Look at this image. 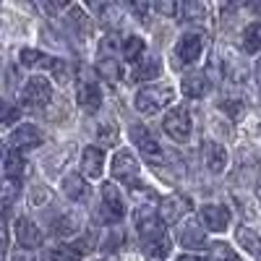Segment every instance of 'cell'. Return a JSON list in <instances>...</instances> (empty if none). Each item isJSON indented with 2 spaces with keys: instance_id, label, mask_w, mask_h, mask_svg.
<instances>
[{
  "instance_id": "30",
  "label": "cell",
  "mask_w": 261,
  "mask_h": 261,
  "mask_svg": "<svg viewBox=\"0 0 261 261\" xmlns=\"http://www.w3.org/2000/svg\"><path fill=\"white\" fill-rule=\"evenodd\" d=\"M217 107H220L222 113H227V118H230V120H238V118L243 115V110H246L243 102H241V99H232V97L220 99V105H217Z\"/></svg>"
},
{
  "instance_id": "44",
  "label": "cell",
  "mask_w": 261,
  "mask_h": 261,
  "mask_svg": "<svg viewBox=\"0 0 261 261\" xmlns=\"http://www.w3.org/2000/svg\"><path fill=\"white\" fill-rule=\"evenodd\" d=\"M16 261H32V258H27V256H18Z\"/></svg>"
},
{
  "instance_id": "6",
  "label": "cell",
  "mask_w": 261,
  "mask_h": 261,
  "mask_svg": "<svg viewBox=\"0 0 261 261\" xmlns=\"http://www.w3.org/2000/svg\"><path fill=\"white\" fill-rule=\"evenodd\" d=\"M130 141L139 146V151H141L149 162H162V146H160V141L146 130V125L130 123Z\"/></svg>"
},
{
  "instance_id": "40",
  "label": "cell",
  "mask_w": 261,
  "mask_h": 261,
  "mask_svg": "<svg viewBox=\"0 0 261 261\" xmlns=\"http://www.w3.org/2000/svg\"><path fill=\"white\" fill-rule=\"evenodd\" d=\"M6 160H8V149L6 144H0V165H6Z\"/></svg>"
},
{
  "instance_id": "12",
  "label": "cell",
  "mask_w": 261,
  "mask_h": 261,
  "mask_svg": "<svg viewBox=\"0 0 261 261\" xmlns=\"http://www.w3.org/2000/svg\"><path fill=\"white\" fill-rule=\"evenodd\" d=\"M141 248H144V258L146 261H165L172 251V241L167 232H160L149 241H141Z\"/></svg>"
},
{
  "instance_id": "20",
  "label": "cell",
  "mask_w": 261,
  "mask_h": 261,
  "mask_svg": "<svg viewBox=\"0 0 261 261\" xmlns=\"http://www.w3.org/2000/svg\"><path fill=\"white\" fill-rule=\"evenodd\" d=\"M65 21H68V29H73L81 39H86L92 34V18L84 13L81 6H71L68 8V16H65Z\"/></svg>"
},
{
  "instance_id": "33",
  "label": "cell",
  "mask_w": 261,
  "mask_h": 261,
  "mask_svg": "<svg viewBox=\"0 0 261 261\" xmlns=\"http://www.w3.org/2000/svg\"><path fill=\"white\" fill-rule=\"evenodd\" d=\"M18 118H21L18 107L11 105V102H6V99H0V123H3V125H13Z\"/></svg>"
},
{
  "instance_id": "46",
  "label": "cell",
  "mask_w": 261,
  "mask_h": 261,
  "mask_svg": "<svg viewBox=\"0 0 261 261\" xmlns=\"http://www.w3.org/2000/svg\"><path fill=\"white\" fill-rule=\"evenodd\" d=\"M232 261H238V258H232Z\"/></svg>"
},
{
  "instance_id": "4",
  "label": "cell",
  "mask_w": 261,
  "mask_h": 261,
  "mask_svg": "<svg viewBox=\"0 0 261 261\" xmlns=\"http://www.w3.org/2000/svg\"><path fill=\"white\" fill-rule=\"evenodd\" d=\"M50 99H53V86L45 76H32L21 89V102L27 107H45Z\"/></svg>"
},
{
  "instance_id": "21",
  "label": "cell",
  "mask_w": 261,
  "mask_h": 261,
  "mask_svg": "<svg viewBox=\"0 0 261 261\" xmlns=\"http://www.w3.org/2000/svg\"><path fill=\"white\" fill-rule=\"evenodd\" d=\"M178 241H180V246L188 248V251H199V248L206 246V235H204V230L196 225V222H188V225L180 230Z\"/></svg>"
},
{
  "instance_id": "39",
  "label": "cell",
  "mask_w": 261,
  "mask_h": 261,
  "mask_svg": "<svg viewBox=\"0 0 261 261\" xmlns=\"http://www.w3.org/2000/svg\"><path fill=\"white\" fill-rule=\"evenodd\" d=\"M47 199H50V191L34 188V193H32V201H34V204H42V201H47Z\"/></svg>"
},
{
  "instance_id": "19",
  "label": "cell",
  "mask_w": 261,
  "mask_h": 261,
  "mask_svg": "<svg viewBox=\"0 0 261 261\" xmlns=\"http://www.w3.org/2000/svg\"><path fill=\"white\" fill-rule=\"evenodd\" d=\"M235 241L246 253H251L256 261H261V235L251 227H238L235 230Z\"/></svg>"
},
{
  "instance_id": "11",
  "label": "cell",
  "mask_w": 261,
  "mask_h": 261,
  "mask_svg": "<svg viewBox=\"0 0 261 261\" xmlns=\"http://www.w3.org/2000/svg\"><path fill=\"white\" fill-rule=\"evenodd\" d=\"M180 89H183V94L188 99H201V97L209 94L212 84H209V79H206L204 71H188L183 76V81H180Z\"/></svg>"
},
{
  "instance_id": "8",
  "label": "cell",
  "mask_w": 261,
  "mask_h": 261,
  "mask_svg": "<svg viewBox=\"0 0 261 261\" xmlns=\"http://www.w3.org/2000/svg\"><path fill=\"white\" fill-rule=\"evenodd\" d=\"M204 53V34L201 32H186L180 39H178V47H175V55L180 63H196Z\"/></svg>"
},
{
  "instance_id": "28",
  "label": "cell",
  "mask_w": 261,
  "mask_h": 261,
  "mask_svg": "<svg viewBox=\"0 0 261 261\" xmlns=\"http://www.w3.org/2000/svg\"><path fill=\"white\" fill-rule=\"evenodd\" d=\"M118 139H120V134H118V125H115L113 120H110V123H102V125L97 128V141H99V144H105V146H115Z\"/></svg>"
},
{
  "instance_id": "3",
  "label": "cell",
  "mask_w": 261,
  "mask_h": 261,
  "mask_svg": "<svg viewBox=\"0 0 261 261\" xmlns=\"http://www.w3.org/2000/svg\"><path fill=\"white\" fill-rule=\"evenodd\" d=\"M162 128H165V134L172 141L186 144L191 139V128H193L188 110H186V107H172V110L165 115V120H162Z\"/></svg>"
},
{
  "instance_id": "34",
  "label": "cell",
  "mask_w": 261,
  "mask_h": 261,
  "mask_svg": "<svg viewBox=\"0 0 261 261\" xmlns=\"http://www.w3.org/2000/svg\"><path fill=\"white\" fill-rule=\"evenodd\" d=\"M53 230H55L58 235H73V232L79 230V220H76V217H63V220L55 222Z\"/></svg>"
},
{
  "instance_id": "43",
  "label": "cell",
  "mask_w": 261,
  "mask_h": 261,
  "mask_svg": "<svg viewBox=\"0 0 261 261\" xmlns=\"http://www.w3.org/2000/svg\"><path fill=\"white\" fill-rule=\"evenodd\" d=\"M256 76H258V81H261V58L256 60Z\"/></svg>"
},
{
  "instance_id": "37",
  "label": "cell",
  "mask_w": 261,
  "mask_h": 261,
  "mask_svg": "<svg viewBox=\"0 0 261 261\" xmlns=\"http://www.w3.org/2000/svg\"><path fill=\"white\" fill-rule=\"evenodd\" d=\"M212 258H214V261H232L235 253H230V248H227L225 243H217V246L212 248Z\"/></svg>"
},
{
  "instance_id": "7",
  "label": "cell",
  "mask_w": 261,
  "mask_h": 261,
  "mask_svg": "<svg viewBox=\"0 0 261 261\" xmlns=\"http://www.w3.org/2000/svg\"><path fill=\"white\" fill-rule=\"evenodd\" d=\"M134 222H136V230H139V238L141 241H149L160 232H165V222L160 220V212L151 209V206H139L136 214H134Z\"/></svg>"
},
{
  "instance_id": "17",
  "label": "cell",
  "mask_w": 261,
  "mask_h": 261,
  "mask_svg": "<svg viewBox=\"0 0 261 261\" xmlns=\"http://www.w3.org/2000/svg\"><path fill=\"white\" fill-rule=\"evenodd\" d=\"M81 170H84V175H89V178H99L102 170H105V151L99 146H86L84 154H81Z\"/></svg>"
},
{
  "instance_id": "45",
  "label": "cell",
  "mask_w": 261,
  "mask_h": 261,
  "mask_svg": "<svg viewBox=\"0 0 261 261\" xmlns=\"http://www.w3.org/2000/svg\"><path fill=\"white\" fill-rule=\"evenodd\" d=\"M258 201H261V188H258Z\"/></svg>"
},
{
  "instance_id": "15",
  "label": "cell",
  "mask_w": 261,
  "mask_h": 261,
  "mask_svg": "<svg viewBox=\"0 0 261 261\" xmlns=\"http://www.w3.org/2000/svg\"><path fill=\"white\" fill-rule=\"evenodd\" d=\"M162 73V63L157 55H144L136 65L134 71H130V79L134 81H151V79H160Z\"/></svg>"
},
{
  "instance_id": "23",
  "label": "cell",
  "mask_w": 261,
  "mask_h": 261,
  "mask_svg": "<svg viewBox=\"0 0 261 261\" xmlns=\"http://www.w3.org/2000/svg\"><path fill=\"white\" fill-rule=\"evenodd\" d=\"M243 50L248 55H256L261 50V21H253L243 29Z\"/></svg>"
},
{
  "instance_id": "36",
  "label": "cell",
  "mask_w": 261,
  "mask_h": 261,
  "mask_svg": "<svg viewBox=\"0 0 261 261\" xmlns=\"http://www.w3.org/2000/svg\"><path fill=\"white\" fill-rule=\"evenodd\" d=\"M151 8H154L157 13H162V16H170V18L180 13V8H178V3H175V0H157V3L151 6Z\"/></svg>"
},
{
  "instance_id": "16",
  "label": "cell",
  "mask_w": 261,
  "mask_h": 261,
  "mask_svg": "<svg viewBox=\"0 0 261 261\" xmlns=\"http://www.w3.org/2000/svg\"><path fill=\"white\" fill-rule=\"evenodd\" d=\"M102 206L110 212L118 222L125 217V201H123L118 186H113V183H105V186H102Z\"/></svg>"
},
{
  "instance_id": "5",
  "label": "cell",
  "mask_w": 261,
  "mask_h": 261,
  "mask_svg": "<svg viewBox=\"0 0 261 261\" xmlns=\"http://www.w3.org/2000/svg\"><path fill=\"white\" fill-rule=\"evenodd\" d=\"M160 220L162 222H167V225H175V222H180L183 217L191 212V199L188 196H183V193H170V196H165V199L160 201Z\"/></svg>"
},
{
  "instance_id": "18",
  "label": "cell",
  "mask_w": 261,
  "mask_h": 261,
  "mask_svg": "<svg viewBox=\"0 0 261 261\" xmlns=\"http://www.w3.org/2000/svg\"><path fill=\"white\" fill-rule=\"evenodd\" d=\"M79 105H81L84 113L94 115L99 110V105H102V89H99V84H92V81L81 84V89H79Z\"/></svg>"
},
{
  "instance_id": "25",
  "label": "cell",
  "mask_w": 261,
  "mask_h": 261,
  "mask_svg": "<svg viewBox=\"0 0 261 261\" xmlns=\"http://www.w3.org/2000/svg\"><path fill=\"white\" fill-rule=\"evenodd\" d=\"M144 50H146V42H144L141 37H125V42H123V55H125L128 63L136 65V63L144 58Z\"/></svg>"
},
{
  "instance_id": "27",
  "label": "cell",
  "mask_w": 261,
  "mask_h": 261,
  "mask_svg": "<svg viewBox=\"0 0 261 261\" xmlns=\"http://www.w3.org/2000/svg\"><path fill=\"white\" fill-rule=\"evenodd\" d=\"M21 193L18 178H3L0 180V204H13Z\"/></svg>"
},
{
  "instance_id": "32",
  "label": "cell",
  "mask_w": 261,
  "mask_h": 261,
  "mask_svg": "<svg viewBox=\"0 0 261 261\" xmlns=\"http://www.w3.org/2000/svg\"><path fill=\"white\" fill-rule=\"evenodd\" d=\"M50 261H81V251L73 246H58L50 251Z\"/></svg>"
},
{
  "instance_id": "22",
  "label": "cell",
  "mask_w": 261,
  "mask_h": 261,
  "mask_svg": "<svg viewBox=\"0 0 261 261\" xmlns=\"http://www.w3.org/2000/svg\"><path fill=\"white\" fill-rule=\"evenodd\" d=\"M63 193L73 201H86L89 199V186H86L84 175H65L63 178Z\"/></svg>"
},
{
  "instance_id": "35",
  "label": "cell",
  "mask_w": 261,
  "mask_h": 261,
  "mask_svg": "<svg viewBox=\"0 0 261 261\" xmlns=\"http://www.w3.org/2000/svg\"><path fill=\"white\" fill-rule=\"evenodd\" d=\"M120 243H123V232L120 230H110V235H107L105 243H102V251L105 253H115L120 248Z\"/></svg>"
},
{
  "instance_id": "38",
  "label": "cell",
  "mask_w": 261,
  "mask_h": 261,
  "mask_svg": "<svg viewBox=\"0 0 261 261\" xmlns=\"http://www.w3.org/2000/svg\"><path fill=\"white\" fill-rule=\"evenodd\" d=\"M6 253H8V230L0 227V261H6Z\"/></svg>"
},
{
  "instance_id": "10",
  "label": "cell",
  "mask_w": 261,
  "mask_h": 261,
  "mask_svg": "<svg viewBox=\"0 0 261 261\" xmlns=\"http://www.w3.org/2000/svg\"><path fill=\"white\" fill-rule=\"evenodd\" d=\"M8 144H11L16 151L37 149V146L42 144V130H39L37 125H32V123H24V125H18V128L13 130V134H11Z\"/></svg>"
},
{
  "instance_id": "42",
  "label": "cell",
  "mask_w": 261,
  "mask_h": 261,
  "mask_svg": "<svg viewBox=\"0 0 261 261\" xmlns=\"http://www.w3.org/2000/svg\"><path fill=\"white\" fill-rule=\"evenodd\" d=\"M180 261H206V258H201V256H183Z\"/></svg>"
},
{
  "instance_id": "24",
  "label": "cell",
  "mask_w": 261,
  "mask_h": 261,
  "mask_svg": "<svg viewBox=\"0 0 261 261\" xmlns=\"http://www.w3.org/2000/svg\"><path fill=\"white\" fill-rule=\"evenodd\" d=\"M97 73H99L105 81H110V84H115V81L123 79V68H120V63H118L115 58H99Z\"/></svg>"
},
{
  "instance_id": "13",
  "label": "cell",
  "mask_w": 261,
  "mask_h": 261,
  "mask_svg": "<svg viewBox=\"0 0 261 261\" xmlns=\"http://www.w3.org/2000/svg\"><path fill=\"white\" fill-rule=\"evenodd\" d=\"M16 241L21 248H39L42 246V230L27 220V217H18L16 220Z\"/></svg>"
},
{
  "instance_id": "2",
  "label": "cell",
  "mask_w": 261,
  "mask_h": 261,
  "mask_svg": "<svg viewBox=\"0 0 261 261\" xmlns=\"http://www.w3.org/2000/svg\"><path fill=\"white\" fill-rule=\"evenodd\" d=\"M110 172H113V178L120 180L123 186L128 188H136V191H144L146 186L139 180L141 175V167H139V160L130 154V149H118L115 151V157L110 162Z\"/></svg>"
},
{
  "instance_id": "1",
  "label": "cell",
  "mask_w": 261,
  "mask_h": 261,
  "mask_svg": "<svg viewBox=\"0 0 261 261\" xmlns=\"http://www.w3.org/2000/svg\"><path fill=\"white\" fill-rule=\"evenodd\" d=\"M175 102V89L170 84H151V86H144V89L136 92L134 97V107L141 113V115H157L162 113L167 105Z\"/></svg>"
},
{
  "instance_id": "41",
  "label": "cell",
  "mask_w": 261,
  "mask_h": 261,
  "mask_svg": "<svg viewBox=\"0 0 261 261\" xmlns=\"http://www.w3.org/2000/svg\"><path fill=\"white\" fill-rule=\"evenodd\" d=\"M248 11L251 13H261V3H248Z\"/></svg>"
},
{
  "instance_id": "31",
  "label": "cell",
  "mask_w": 261,
  "mask_h": 261,
  "mask_svg": "<svg viewBox=\"0 0 261 261\" xmlns=\"http://www.w3.org/2000/svg\"><path fill=\"white\" fill-rule=\"evenodd\" d=\"M6 170H8V178H18L27 172V162L24 157H21V151H13V154H8L6 160Z\"/></svg>"
},
{
  "instance_id": "26",
  "label": "cell",
  "mask_w": 261,
  "mask_h": 261,
  "mask_svg": "<svg viewBox=\"0 0 261 261\" xmlns=\"http://www.w3.org/2000/svg\"><path fill=\"white\" fill-rule=\"evenodd\" d=\"M18 60H21V65H27V68H37V65L50 68V63H53V58H47L45 53H39V50H32V47L21 50L18 53Z\"/></svg>"
},
{
  "instance_id": "14",
  "label": "cell",
  "mask_w": 261,
  "mask_h": 261,
  "mask_svg": "<svg viewBox=\"0 0 261 261\" xmlns=\"http://www.w3.org/2000/svg\"><path fill=\"white\" fill-rule=\"evenodd\" d=\"M204 165L212 175H222L225 167H227V151L222 144L217 141H206L204 144Z\"/></svg>"
},
{
  "instance_id": "29",
  "label": "cell",
  "mask_w": 261,
  "mask_h": 261,
  "mask_svg": "<svg viewBox=\"0 0 261 261\" xmlns=\"http://www.w3.org/2000/svg\"><path fill=\"white\" fill-rule=\"evenodd\" d=\"M256 175H258V162H248V165H241L235 172V183H243V186H253L256 183Z\"/></svg>"
},
{
  "instance_id": "9",
  "label": "cell",
  "mask_w": 261,
  "mask_h": 261,
  "mask_svg": "<svg viewBox=\"0 0 261 261\" xmlns=\"http://www.w3.org/2000/svg\"><path fill=\"white\" fill-rule=\"evenodd\" d=\"M199 217H201L204 227L212 232H225L230 227V212L222 204H204L199 209Z\"/></svg>"
}]
</instances>
